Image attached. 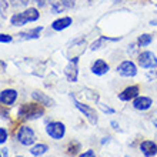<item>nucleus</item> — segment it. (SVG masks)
Returning <instances> with one entry per match:
<instances>
[{
  "label": "nucleus",
  "mask_w": 157,
  "mask_h": 157,
  "mask_svg": "<svg viewBox=\"0 0 157 157\" xmlns=\"http://www.w3.org/2000/svg\"><path fill=\"white\" fill-rule=\"evenodd\" d=\"M43 114H44V109L37 103L23 104V106H20L19 112H17V116H19L20 120H34L41 117Z\"/></svg>",
  "instance_id": "f257e3e1"
},
{
  "label": "nucleus",
  "mask_w": 157,
  "mask_h": 157,
  "mask_svg": "<svg viewBox=\"0 0 157 157\" xmlns=\"http://www.w3.org/2000/svg\"><path fill=\"white\" fill-rule=\"evenodd\" d=\"M16 139L21 146H32L36 141V134H34V132L30 127L21 126L16 134Z\"/></svg>",
  "instance_id": "f03ea898"
},
{
  "label": "nucleus",
  "mask_w": 157,
  "mask_h": 157,
  "mask_svg": "<svg viewBox=\"0 0 157 157\" xmlns=\"http://www.w3.org/2000/svg\"><path fill=\"white\" fill-rule=\"evenodd\" d=\"M73 103H75L76 109L80 110V112L86 116V119L89 120L91 124H97V121H99V116H97V113H96L94 109H91L90 106H87V104L82 103V101H78V100H76L75 97H73Z\"/></svg>",
  "instance_id": "7ed1b4c3"
},
{
  "label": "nucleus",
  "mask_w": 157,
  "mask_h": 157,
  "mask_svg": "<svg viewBox=\"0 0 157 157\" xmlns=\"http://www.w3.org/2000/svg\"><path fill=\"white\" fill-rule=\"evenodd\" d=\"M46 133L54 140H60L66 133V126L60 121H53V123H49L46 126Z\"/></svg>",
  "instance_id": "20e7f679"
},
{
  "label": "nucleus",
  "mask_w": 157,
  "mask_h": 157,
  "mask_svg": "<svg viewBox=\"0 0 157 157\" xmlns=\"http://www.w3.org/2000/svg\"><path fill=\"white\" fill-rule=\"evenodd\" d=\"M139 64L143 69H156L157 67V57L151 52H143L139 54Z\"/></svg>",
  "instance_id": "39448f33"
},
{
  "label": "nucleus",
  "mask_w": 157,
  "mask_h": 157,
  "mask_svg": "<svg viewBox=\"0 0 157 157\" xmlns=\"http://www.w3.org/2000/svg\"><path fill=\"white\" fill-rule=\"evenodd\" d=\"M117 71H119L120 76H123V77H134L137 75V67L136 64L130 60H126L117 67Z\"/></svg>",
  "instance_id": "423d86ee"
},
{
  "label": "nucleus",
  "mask_w": 157,
  "mask_h": 157,
  "mask_svg": "<svg viewBox=\"0 0 157 157\" xmlns=\"http://www.w3.org/2000/svg\"><path fill=\"white\" fill-rule=\"evenodd\" d=\"M77 63H78V59L77 57H73L70 59V62L67 64L66 70H64V75H66L67 80L69 82H77V76H78V69H77Z\"/></svg>",
  "instance_id": "0eeeda50"
},
{
  "label": "nucleus",
  "mask_w": 157,
  "mask_h": 157,
  "mask_svg": "<svg viewBox=\"0 0 157 157\" xmlns=\"http://www.w3.org/2000/svg\"><path fill=\"white\" fill-rule=\"evenodd\" d=\"M17 99V91L12 89H6L0 93V103L6 104V106H12Z\"/></svg>",
  "instance_id": "6e6552de"
},
{
  "label": "nucleus",
  "mask_w": 157,
  "mask_h": 157,
  "mask_svg": "<svg viewBox=\"0 0 157 157\" xmlns=\"http://www.w3.org/2000/svg\"><path fill=\"white\" fill-rule=\"evenodd\" d=\"M151 104H153V100L150 99V97H144V96L136 97V99L133 100V107L136 109V110H141V112L149 110L151 107Z\"/></svg>",
  "instance_id": "1a4fd4ad"
},
{
  "label": "nucleus",
  "mask_w": 157,
  "mask_h": 157,
  "mask_svg": "<svg viewBox=\"0 0 157 157\" xmlns=\"http://www.w3.org/2000/svg\"><path fill=\"white\" fill-rule=\"evenodd\" d=\"M136 97H139V87L137 86L127 87L119 94V99L121 101H130V100H134Z\"/></svg>",
  "instance_id": "9d476101"
},
{
  "label": "nucleus",
  "mask_w": 157,
  "mask_h": 157,
  "mask_svg": "<svg viewBox=\"0 0 157 157\" xmlns=\"http://www.w3.org/2000/svg\"><path fill=\"white\" fill-rule=\"evenodd\" d=\"M41 32H43L41 26L34 27V29L29 30V32H21V33L17 34V40H33V39H39Z\"/></svg>",
  "instance_id": "9b49d317"
},
{
  "label": "nucleus",
  "mask_w": 157,
  "mask_h": 157,
  "mask_svg": "<svg viewBox=\"0 0 157 157\" xmlns=\"http://www.w3.org/2000/svg\"><path fill=\"white\" fill-rule=\"evenodd\" d=\"M109 70H110L109 64L104 62V60H101V59L96 60V62L93 63V66H91V73L96 76H103V75H106Z\"/></svg>",
  "instance_id": "f8f14e48"
},
{
  "label": "nucleus",
  "mask_w": 157,
  "mask_h": 157,
  "mask_svg": "<svg viewBox=\"0 0 157 157\" xmlns=\"http://www.w3.org/2000/svg\"><path fill=\"white\" fill-rule=\"evenodd\" d=\"M140 150L141 153L144 154L146 157H153L157 154V144L153 143L150 140H146V141H141L140 144Z\"/></svg>",
  "instance_id": "ddd939ff"
},
{
  "label": "nucleus",
  "mask_w": 157,
  "mask_h": 157,
  "mask_svg": "<svg viewBox=\"0 0 157 157\" xmlns=\"http://www.w3.org/2000/svg\"><path fill=\"white\" fill-rule=\"evenodd\" d=\"M32 97H33V100H36L39 104H43V106H53L54 104V101L52 99H50L49 96L46 94V93H43V91H33L32 93Z\"/></svg>",
  "instance_id": "4468645a"
},
{
  "label": "nucleus",
  "mask_w": 157,
  "mask_h": 157,
  "mask_svg": "<svg viewBox=\"0 0 157 157\" xmlns=\"http://www.w3.org/2000/svg\"><path fill=\"white\" fill-rule=\"evenodd\" d=\"M71 23H73L71 17H62V19H59V20H54L53 21L52 29L56 30V32H62V30L67 29V27H69Z\"/></svg>",
  "instance_id": "2eb2a0df"
},
{
  "label": "nucleus",
  "mask_w": 157,
  "mask_h": 157,
  "mask_svg": "<svg viewBox=\"0 0 157 157\" xmlns=\"http://www.w3.org/2000/svg\"><path fill=\"white\" fill-rule=\"evenodd\" d=\"M23 14L26 16V19H27V21H36L39 20V17H40V13H39L37 9H33V7H29L26 9L25 12H23Z\"/></svg>",
  "instance_id": "dca6fc26"
},
{
  "label": "nucleus",
  "mask_w": 157,
  "mask_h": 157,
  "mask_svg": "<svg viewBox=\"0 0 157 157\" xmlns=\"http://www.w3.org/2000/svg\"><path fill=\"white\" fill-rule=\"evenodd\" d=\"M47 150H49V147H47L46 144H36V146H33V147H32L30 153L33 154V156H43Z\"/></svg>",
  "instance_id": "f3484780"
},
{
  "label": "nucleus",
  "mask_w": 157,
  "mask_h": 157,
  "mask_svg": "<svg viewBox=\"0 0 157 157\" xmlns=\"http://www.w3.org/2000/svg\"><path fill=\"white\" fill-rule=\"evenodd\" d=\"M153 41V36L151 34H141L140 37H139V44L143 46V47H146V46H149L150 43Z\"/></svg>",
  "instance_id": "a211bd4d"
},
{
  "label": "nucleus",
  "mask_w": 157,
  "mask_h": 157,
  "mask_svg": "<svg viewBox=\"0 0 157 157\" xmlns=\"http://www.w3.org/2000/svg\"><path fill=\"white\" fill-rule=\"evenodd\" d=\"M50 7H52V13L57 14V13H62L63 12L64 6H63L62 3H59V2H52V3H50Z\"/></svg>",
  "instance_id": "6ab92c4d"
},
{
  "label": "nucleus",
  "mask_w": 157,
  "mask_h": 157,
  "mask_svg": "<svg viewBox=\"0 0 157 157\" xmlns=\"http://www.w3.org/2000/svg\"><path fill=\"white\" fill-rule=\"evenodd\" d=\"M0 137H2V139H0V143L4 144V143L7 141V132H6L4 127H0Z\"/></svg>",
  "instance_id": "aec40b11"
},
{
  "label": "nucleus",
  "mask_w": 157,
  "mask_h": 157,
  "mask_svg": "<svg viewBox=\"0 0 157 157\" xmlns=\"http://www.w3.org/2000/svg\"><path fill=\"white\" fill-rule=\"evenodd\" d=\"M60 3L64 6V7H75V4H76V0H60Z\"/></svg>",
  "instance_id": "412c9836"
},
{
  "label": "nucleus",
  "mask_w": 157,
  "mask_h": 157,
  "mask_svg": "<svg viewBox=\"0 0 157 157\" xmlns=\"http://www.w3.org/2000/svg\"><path fill=\"white\" fill-rule=\"evenodd\" d=\"M97 104H99V107L101 109L104 113H109V114H114V110H113L112 107H106V106H104V104H101V103H97Z\"/></svg>",
  "instance_id": "4be33fe9"
},
{
  "label": "nucleus",
  "mask_w": 157,
  "mask_h": 157,
  "mask_svg": "<svg viewBox=\"0 0 157 157\" xmlns=\"http://www.w3.org/2000/svg\"><path fill=\"white\" fill-rule=\"evenodd\" d=\"M13 39H12V36H9V34H0V41H2V43H10V41H12Z\"/></svg>",
  "instance_id": "5701e85b"
},
{
  "label": "nucleus",
  "mask_w": 157,
  "mask_h": 157,
  "mask_svg": "<svg viewBox=\"0 0 157 157\" xmlns=\"http://www.w3.org/2000/svg\"><path fill=\"white\" fill-rule=\"evenodd\" d=\"M33 2L37 4L39 7H44L47 3H52V0H33Z\"/></svg>",
  "instance_id": "b1692460"
},
{
  "label": "nucleus",
  "mask_w": 157,
  "mask_h": 157,
  "mask_svg": "<svg viewBox=\"0 0 157 157\" xmlns=\"http://www.w3.org/2000/svg\"><path fill=\"white\" fill-rule=\"evenodd\" d=\"M80 157H96V154L93 150H87V151H84L83 154H80Z\"/></svg>",
  "instance_id": "393cba45"
},
{
  "label": "nucleus",
  "mask_w": 157,
  "mask_h": 157,
  "mask_svg": "<svg viewBox=\"0 0 157 157\" xmlns=\"http://www.w3.org/2000/svg\"><path fill=\"white\" fill-rule=\"evenodd\" d=\"M2 157H7V149H2Z\"/></svg>",
  "instance_id": "a878e982"
},
{
  "label": "nucleus",
  "mask_w": 157,
  "mask_h": 157,
  "mask_svg": "<svg viewBox=\"0 0 157 157\" xmlns=\"http://www.w3.org/2000/svg\"><path fill=\"white\" fill-rule=\"evenodd\" d=\"M113 126V128H116V130H119V124L116 123V121H112V123H110Z\"/></svg>",
  "instance_id": "bb28decb"
},
{
  "label": "nucleus",
  "mask_w": 157,
  "mask_h": 157,
  "mask_svg": "<svg viewBox=\"0 0 157 157\" xmlns=\"http://www.w3.org/2000/svg\"><path fill=\"white\" fill-rule=\"evenodd\" d=\"M150 25H151V26H157V19H153V20H150Z\"/></svg>",
  "instance_id": "cd10ccee"
},
{
  "label": "nucleus",
  "mask_w": 157,
  "mask_h": 157,
  "mask_svg": "<svg viewBox=\"0 0 157 157\" xmlns=\"http://www.w3.org/2000/svg\"><path fill=\"white\" fill-rule=\"evenodd\" d=\"M153 124H154V126H156V127H157V120H154V121H153Z\"/></svg>",
  "instance_id": "c85d7f7f"
},
{
  "label": "nucleus",
  "mask_w": 157,
  "mask_h": 157,
  "mask_svg": "<svg viewBox=\"0 0 157 157\" xmlns=\"http://www.w3.org/2000/svg\"><path fill=\"white\" fill-rule=\"evenodd\" d=\"M124 157H130V156H124Z\"/></svg>",
  "instance_id": "c756f323"
},
{
  "label": "nucleus",
  "mask_w": 157,
  "mask_h": 157,
  "mask_svg": "<svg viewBox=\"0 0 157 157\" xmlns=\"http://www.w3.org/2000/svg\"><path fill=\"white\" fill-rule=\"evenodd\" d=\"M17 157H21V156H17Z\"/></svg>",
  "instance_id": "7c9ffc66"
}]
</instances>
